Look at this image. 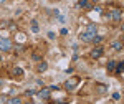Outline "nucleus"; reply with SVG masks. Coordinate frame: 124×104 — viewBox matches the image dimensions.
<instances>
[{
  "mask_svg": "<svg viewBox=\"0 0 124 104\" xmlns=\"http://www.w3.org/2000/svg\"><path fill=\"white\" fill-rule=\"evenodd\" d=\"M50 93H51L50 88H43L41 91H38V96L41 97V99H48V97H50Z\"/></svg>",
  "mask_w": 124,
  "mask_h": 104,
  "instance_id": "39448f33",
  "label": "nucleus"
},
{
  "mask_svg": "<svg viewBox=\"0 0 124 104\" xmlns=\"http://www.w3.org/2000/svg\"><path fill=\"white\" fill-rule=\"evenodd\" d=\"M119 97H121L119 93H114V94H113V99H114V101H116V99H119Z\"/></svg>",
  "mask_w": 124,
  "mask_h": 104,
  "instance_id": "f3484780",
  "label": "nucleus"
},
{
  "mask_svg": "<svg viewBox=\"0 0 124 104\" xmlns=\"http://www.w3.org/2000/svg\"><path fill=\"white\" fill-rule=\"evenodd\" d=\"M78 5H79L81 8H89V7H91L89 0H79V2H78Z\"/></svg>",
  "mask_w": 124,
  "mask_h": 104,
  "instance_id": "6e6552de",
  "label": "nucleus"
},
{
  "mask_svg": "<svg viewBox=\"0 0 124 104\" xmlns=\"http://www.w3.org/2000/svg\"><path fill=\"white\" fill-rule=\"evenodd\" d=\"M3 2H5V0H0V3H3Z\"/></svg>",
  "mask_w": 124,
  "mask_h": 104,
  "instance_id": "aec40b11",
  "label": "nucleus"
},
{
  "mask_svg": "<svg viewBox=\"0 0 124 104\" xmlns=\"http://www.w3.org/2000/svg\"><path fill=\"white\" fill-rule=\"evenodd\" d=\"M98 91H99V93H104L106 88H104V86H98Z\"/></svg>",
  "mask_w": 124,
  "mask_h": 104,
  "instance_id": "dca6fc26",
  "label": "nucleus"
},
{
  "mask_svg": "<svg viewBox=\"0 0 124 104\" xmlns=\"http://www.w3.org/2000/svg\"><path fill=\"white\" fill-rule=\"evenodd\" d=\"M61 35H68V30L66 28H61Z\"/></svg>",
  "mask_w": 124,
  "mask_h": 104,
  "instance_id": "a211bd4d",
  "label": "nucleus"
},
{
  "mask_svg": "<svg viewBox=\"0 0 124 104\" xmlns=\"http://www.w3.org/2000/svg\"><path fill=\"white\" fill-rule=\"evenodd\" d=\"M31 30H33V31H35V33H37V31H38V23H37V22H35V20H33V22H31Z\"/></svg>",
  "mask_w": 124,
  "mask_h": 104,
  "instance_id": "2eb2a0df",
  "label": "nucleus"
},
{
  "mask_svg": "<svg viewBox=\"0 0 124 104\" xmlns=\"http://www.w3.org/2000/svg\"><path fill=\"white\" fill-rule=\"evenodd\" d=\"M123 43H124V35H123Z\"/></svg>",
  "mask_w": 124,
  "mask_h": 104,
  "instance_id": "412c9836",
  "label": "nucleus"
},
{
  "mask_svg": "<svg viewBox=\"0 0 124 104\" xmlns=\"http://www.w3.org/2000/svg\"><path fill=\"white\" fill-rule=\"evenodd\" d=\"M46 68H48V65L45 63V61H41V63L38 65V71H40V73H43V71H46Z\"/></svg>",
  "mask_w": 124,
  "mask_h": 104,
  "instance_id": "9b49d317",
  "label": "nucleus"
},
{
  "mask_svg": "<svg viewBox=\"0 0 124 104\" xmlns=\"http://www.w3.org/2000/svg\"><path fill=\"white\" fill-rule=\"evenodd\" d=\"M78 83H79V78L73 76V78L66 79V83H65V89H66V91H71V89H75V88L78 86Z\"/></svg>",
  "mask_w": 124,
  "mask_h": 104,
  "instance_id": "f03ea898",
  "label": "nucleus"
},
{
  "mask_svg": "<svg viewBox=\"0 0 124 104\" xmlns=\"http://www.w3.org/2000/svg\"><path fill=\"white\" fill-rule=\"evenodd\" d=\"M109 18L114 20V22H119V20H121V12H119V10H113V12L109 13Z\"/></svg>",
  "mask_w": 124,
  "mask_h": 104,
  "instance_id": "423d86ee",
  "label": "nucleus"
},
{
  "mask_svg": "<svg viewBox=\"0 0 124 104\" xmlns=\"http://www.w3.org/2000/svg\"><path fill=\"white\" fill-rule=\"evenodd\" d=\"M96 25H88V28H86V31L85 33H81V40L83 41H93V38L96 37Z\"/></svg>",
  "mask_w": 124,
  "mask_h": 104,
  "instance_id": "f257e3e1",
  "label": "nucleus"
},
{
  "mask_svg": "<svg viewBox=\"0 0 124 104\" xmlns=\"http://www.w3.org/2000/svg\"><path fill=\"white\" fill-rule=\"evenodd\" d=\"M101 55H103V48H101V46H96L94 50L91 51V58H94V59L101 58Z\"/></svg>",
  "mask_w": 124,
  "mask_h": 104,
  "instance_id": "20e7f679",
  "label": "nucleus"
},
{
  "mask_svg": "<svg viewBox=\"0 0 124 104\" xmlns=\"http://www.w3.org/2000/svg\"><path fill=\"white\" fill-rule=\"evenodd\" d=\"M7 103L8 104H22V99L20 97H10V99H7Z\"/></svg>",
  "mask_w": 124,
  "mask_h": 104,
  "instance_id": "9d476101",
  "label": "nucleus"
},
{
  "mask_svg": "<svg viewBox=\"0 0 124 104\" xmlns=\"http://www.w3.org/2000/svg\"><path fill=\"white\" fill-rule=\"evenodd\" d=\"M116 65H117L116 61H109V63H108V69H109V71H114V69H116Z\"/></svg>",
  "mask_w": 124,
  "mask_h": 104,
  "instance_id": "ddd939ff",
  "label": "nucleus"
},
{
  "mask_svg": "<svg viewBox=\"0 0 124 104\" xmlns=\"http://www.w3.org/2000/svg\"><path fill=\"white\" fill-rule=\"evenodd\" d=\"M123 41H113V43H111V46H113V50H116V51H121V50H123Z\"/></svg>",
  "mask_w": 124,
  "mask_h": 104,
  "instance_id": "0eeeda50",
  "label": "nucleus"
},
{
  "mask_svg": "<svg viewBox=\"0 0 124 104\" xmlns=\"http://www.w3.org/2000/svg\"><path fill=\"white\" fill-rule=\"evenodd\" d=\"M103 41V37H99V35H96L94 38H93V43H96V45H99Z\"/></svg>",
  "mask_w": 124,
  "mask_h": 104,
  "instance_id": "4468645a",
  "label": "nucleus"
},
{
  "mask_svg": "<svg viewBox=\"0 0 124 104\" xmlns=\"http://www.w3.org/2000/svg\"><path fill=\"white\" fill-rule=\"evenodd\" d=\"M123 30H124V25H123Z\"/></svg>",
  "mask_w": 124,
  "mask_h": 104,
  "instance_id": "4be33fe9",
  "label": "nucleus"
},
{
  "mask_svg": "<svg viewBox=\"0 0 124 104\" xmlns=\"http://www.w3.org/2000/svg\"><path fill=\"white\" fill-rule=\"evenodd\" d=\"M12 74L13 76H23V69L22 68H13L12 69Z\"/></svg>",
  "mask_w": 124,
  "mask_h": 104,
  "instance_id": "1a4fd4ad",
  "label": "nucleus"
},
{
  "mask_svg": "<svg viewBox=\"0 0 124 104\" xmlns=\"http://www.w3.org/2000/svg\"><path fill=\"white\" fill-rule=\"evenodd\" d=\"M27 104H33V103H31V101H28V103H27Z\"/></svg>",
  "mask_w": 124,
  "mask_h": 104,
  "instance_id": "6ab92c4d",
  "label": "nucleus"
},
{
  "mask_svg": "<svg viewBox=\"0 0 124 104\" xmlns=\"http://www.w3.org/2000/svg\"><path fill=\"white\" fill-rule=\"evenodd\" d=\"M124 71V61H121L119 65H116V73H123Z\"/></svg>",
  "mask_w": 124,
  "mask_h": 104,
  "instance_id": "f8f14e48",
  "label": "nucleus"
},
{
  "mask_svg": "<svg viewBox=\"0 0 124 104\" xmlns=\"http://www.w3.org/2000/svg\"><path fill=\"white\" fill-rule=\"evenodd\" d=\"M0 50H2V51H10V50H12V40L2 37L0 38Z\"/></svg>",
  "mask_w": 124,
  "mask_h": 104,
  "instance_id": "7ed1b4c3",
  "label": "nucleus"
}]
</instances>
